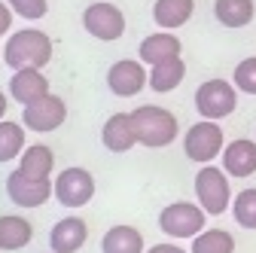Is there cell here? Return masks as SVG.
<instances>
[{
  "label": "cell",
  "instance_id": "cell-23",
  "mask_svg": "<svg viewBox=\"0 0 256 253\" xmlns=\"http://www.w3.org/2000/svg\"><path fill=\"white\" fill-rule=\"evenodd\" d=\"M189 253H235V238L226 229H204L192 238Z\"/></svg>",
  "mask_w": 256,
  "mask_h": 253
},
{
  "label": "cell",
  "instance_id": "cell-20",
  "mask_svg": "<svg viewBox=\"0 0 256 253\" xmlns=\"http://www.w3.org/2000/svg\"><path fill=\"white\" fill-rule=\"evenodd\" d=\"M30 238H34V229L24 216H0V250H22L30 244Z\"/></svg>",
  "mask_w": 256,
  "mask_h": 253
},
{
  "label": "cell",
  "instance_id": "cell-19",
  "mask_svg": "<svg viewBox=\"0 0 256 253\" xmlns=\"http://www.w3.org/2000/svg\"><path fill=\"white\" fill-rule=\"evenodd\" d=\"M101 253H146L144 235L134 226H113L101 238Z\"/></svg>",
  "mask_w": 256,
  "mask_h": 253
},
{
  "label": "cell",
  "instance_id": "cell-16",
  "mask_svg": "<svg viewBox=\"0 0 256 253\" xmlns=\"http://www.w3.org/2000/svg\"><path fill=\"white\" fill-rule=\"evenodd\" d=\"M222 171L229 177H250L256 174V140H232L222 150Z\"/></svg>",
  "mask_w": 256,
  "mask_h": 253
},
{
  "label": "cell",
  "instance_id": "cell-27",
  "mask_svg": "<svg viewBox=\"0 0 256 253\" xmlns=\"http://www.w3.org/2000/svg\"><path fill=\"white\" fill-rule=\"evenodd\" d=\"M6 4L12 6V12L18 18H28V22H37L46 16L49 10V0H6Z\"/></svg>",
  "mask_w": 256,
  "mask_h": 253
},
{
  "label": "cell",
  "instance_id": "cell-26",
  "mask_svg": "<svg viewBox=\"0 0 256 253\" xmlns=\"http://www.w3.org/2000/svg\"><path fill=\"white\" fill-rule=\"evenodd\" d=\"M232 80H235V88H238V92H244V94H256V55L238 61V68H235Z\"/></svg>",
  "mask_w": 256,
  "mask_h": 253
},
{
  "label": "cell",
  "instance_id": "cell-11",
  "mask_svg": "<svg viewBox=\"0 0 256 253\" xmlns=\"http://www.w3.org/2000/svg\"><path fill=\"white\" fill-rule=\"evenodd\" d=\"M144 86H150V74L144 68V61L122 58V61H116V64H110L107 88L116 94V98H132V94H138Z\"/></svg>",
  "mask_w": 256,
  "mask_h": 253
},
{
  "label": "cell",
  "instance_id": "cell-12",
  "mask_svg": "<svg viewBox=\"0 0 256 253\" xmlns=\"http://www.w3.org/2000/svg\"><path fill=\"white\" fill-rule=\"evenodd\" d=\"M10 94H12V101H18L22 107H28V104H34L37 98H43V94H49V80L40 74V68L12 70Z\"/></svg>",
  "mask_w": 256,
  "mask_h": 253
},
{
  "label": "cell",
  "instance_id": "cell-14",
  "mask_svg": "<svg viewBox=\"0 0 256 253\" xmlns=\"http://www.w3.org/2000/svg\"><path fill=\"white\" fill-rule=\"evenodd\" d=\"M101 144L110 152H128L138 144V132H134V119L132 113H113L104 128H101Z\"/></svg>",
  "mask_w": 256,
  "mask_h": 253
},
{
  "label": "cell",
  "instance_id": "cell-13",
  "mask_svg": "<svg viewBox=\"0 0 256 253\" xmlns=\"http://www.w3.org/2000/svg\"><path fill=\"white\" fill-rule=\"evenodd\" d=\"M88 238V226L80 216H64L49 232V247L52 253H76Z\"/></svg>",
  "mask_w": 256,
  "mask_h": 253
},
{
  "label": "cell",
  "instance_id": "cell-2",
  "mask_svg": "<svg viewBox=\"0 0 256 253\" xmlns=\"http://www.w3.org/2000/svg\"><path fill=\"white\" fill-rule=\"evenodd\" d=\"M134 119V132H138V144L150 146V150H162L168 144L177 140L180 134V125L177 116L165 107H156V104H144L132 113Z\"/></svg>",
  "mask_w": 256,
  "mask_h": 253
},
{
  "label": "cell",
  "instance_id": "cell-21",
  "mask_svg": "<svg viewBox=\"0 0 256 253\" xmlns=\"http://www.w3.org/2000/svg\"><path fill=\"white\" fill-rule=\"evenodd\" d=\"M253 0H216L214 4V16L220 24H226V28H244L253 22Z\"/></svg>",
  "mask_w": 256,
  "mask_h": 253
},
{
  "label": "cell",
  "instance_id": "cell-7",
  "mask_svg": "<svg viewBox=\"0 0 256 253\" xmlns=\"http://www.w3.org/2000/svg\"><path fill=\"white\" fill-rule=\"evenodd\" d=\"M82 28H86V34H92L94 40L113 43V40H119V37L125 34V16H122L119 6L98 0V4L86 6V12H82Z\"/></svg>",
  "mask_w": 256,
  "mask_h": 253
},
{
  "label": "cell",
  "instance_id": "cell-18",
  "mask_svg": "<svg viewBox=\"0 0 256 253\" xmlns=\"http://www.w3.org/2000/svg\"><path fill=\"white\" fill-rule=\"evenodd\" d=\"M55 168V156L46 144H34V146H24L22 159H18V171L24 177H34V180H49Z\"/></svg>",
  "mask_w": 256,
  "mask_h": 253
},
{
  "label": "cell",
  "instance_id": "cell-17",
  "mask_svg": "<svg viewBox=\"0 0 256 253\" xmlns=\"http://www.w3.org/2000/svg\"><path fill=\"white\" fill-rule=\"evenodd\" d=\"M192 12H196V0H156L152 4V18L165 30L183 28L192 18Z\"/></svg>",
  "mask_w": 256,
  "mask_h": 253
},
{
  "label": "cell",
  "instance_id": "cell-24",
  "mask_svg": "<svg viewBox=\"0 0 256 253\" xmlns=\"http://www.w3.org/2000/svg\"><path fill=\"white\" fill-rule=\"evenodd\" d=\"M24 152V128L18 122H0V165Z\"/></svg>",
  "mask_w": 256,
  "mask_h": 253
},
{
  "label": "cell",
  "instance_id": "cell-10",
  "mask_svg": "<svg viewBox=\"0 0 256 253\" xmlns=\"http://www.w3.org/2000/svg\"><path fill=\"white\" fill-rule=\"evenodd\" d=\"M6 196L18 208H40L55 196V180H34V177H24L16 168L6 177Z\"/></svg>",
  "mask_w": 256,
  "mask_h": 253
},
{
  "label": "cell",
  "instance_id": "cell-1",
  "mask_svg": "<svg viewBox=\"0 0 256 253\" xmlns=\"http://www.w3.org/2000/svg\"><path fill=\"white\" fill-rule=\"evenodd\" d=\"M4 61L12 70L22 68H46L52 61V40L37 28H22L16 34H10L6 46H4Z\"/></svg>",
  "mask_w": 256,
  "mask_h": 253
},
{
  "label": "cell",
  "instance_id": "cell-29",
  "mask_svg": "<svg viewBox=\"0 0 256 253\" xmlns=\"http://www.w3.org/2000/svg\"><path fill=\"white\" fill-rule=\"evenodd\" d=\"M146 253H186V250L177 247V244H156V247H150Z\"/></svg>",
  "mask_w": 256,
  "mask_h": 253
},
{
  "label": "cell",
  "instance_id": "cell-25",
  "mask_svg": "<svg viewBox=\"0 0 256 253\" xmlns=\"http://www.w3.org/2000/svg\"><path fill=\"white\" fill-rule=\"evenodd\" d=\"M232 214L241 229H256V189H241L232 202Z\"/></svg>",
  "mask_w": 256,
  "mask_h": 253
},
{
  "label": "cell",
  "instance_id": "cell-22",
  "mask_svg": "<svg viewBox=\"0 0 256 253\" xmlns=\"http://www.w3.org/2000/svg\"><path fill=\"white\" fill-rule=\"evenodd\" d=\"M186 76V64L183 58H171V61H162V64H156L150 70V88L165 94V92H174Z\"/></svg>",
  "mask_w": 256,
  "mask_h": 253
},
{
  "label": "cell",
  "instance_id": "cell-6",
  "mask_svg": "<svg viewBox=\"0 0 256 253\" xmlns=\"http://www.w3.org/2000/svg\"><path fill=\"white\" fill-rule=\"evenodd\" d=\"M204 208L202 204H189V202H174L158 214V229L171 238H196L204 232Z\"/></svg>",
  "mask_w": 256,
  "mask_h": 253
},
{
  "label": "cell",
  "instance_id": "cell-5",
  "mask_svg": "<svg viewBox=\"0 0 256 253\" xmlns=\"http://www.w3.org/2000/svg\"><path fill=\"white\" fill-rule=\"evenodd\" d=\"M238 107V92L226 80H208L196 88V110L202 119H226Z\"/></svg>",
  "mask_w": 256,
  "mask_h": 253
},
{
  "label": "cell",
  "instance_id": "cell-30",
  "mask_svg": "<svg viewBox=\"0 0 256 253\" xmlns=\"http://www.w3.org/2000/svg\"><path fill=\"white\" fill-rule=\"evenodd\" d=\"M6 107H10V101H6V94L0 92V122H4V116H6Z\"/></svg>",
  "mask_w": 256,
  "mask_h": 253
},
{
  "label": "cell",
  "instance_id": "cell-3",
  "mask_svg": "<svg viewBox=\"0 0 256 253\" xmlns=\"http://www.w3.org/2000/svg\"><path fill=\"white\" fill-rule=\"evenodd\" d=\"M196 198L204 208L208 216H220L226 214L232 204V189H229V174L214 165H202V171L196 174Z\"/></svg>",
  "mask_w": 256,
  "mask_h": 253
},
{
  "label": "cell",
  "instance_id": "cell-9",
  "mask_svg": "<svg viewBox=\"0 0 256 253\" xmlns=\"http://www.w3.org/2000/svg\"><path fill=\"white\" fill-rule=\"evenodd\" d=\"M64 119H68V104H64L58 94H52V92L43 94V98H37L34 104H28V107L22 110L24 128L40 132V134L61 128V122H64Z\"/></svg>",
  "mask_w": 256,
  "mask_h": 253
},
{
  "label": "cell",
  "instance_id": "cell-4",
  "mask_svg": "<svg viewBox=\"0 0 256 253\" xmlns=\"http://www.w3.org/2000/svg\"><path fill=\"white\" fill-rule=\"evenodd\" d=\"M183 150H186V159L198 162V165H210L216 156H222L226 150V138H222V128L214 119H202L196 122L183 138Z\"/></svg>",
  "mask_w": 256,
  "mask_h": 253
},
{
  "label": "cell",
  "instance_id": "cell-8",
  "mask_svg": "<svg viewBox=\"0 0 256 253\" xmlns=\"http://www.w3.org/2000/svg\"><path fill=\"white\" fill-rule=\"evenodd\" d=\"M94 196V177L86 168H64L55 177V198L64 208H86Z\"/></svg>",
  "mask_w": 256,
  "mask_h": 253
},
{
  "label": "cell",
  "instance_id": "cell-15",
  "mask_svg": "<svg viewBox=\"0 0 256 253\" xmlns=\"http://www.w3.org/2000/svg\"><path fill=\"white\" fill-rule=\"evenodd\" d=\"M180 52H183V46H180L177 34H171V30H158V34L144 37V43L138 49L140 61L150 64V68L162 64V61H171V58H180Z\"/></svg>",
  "mask_w": 256,
  "mask_h": 253
},
{
  "label": "cell",
  "instance_id": "cell-28",
  "mask_svg": "<svg viewBox=\"0 0 256 253\" xmlns=\"http://www.w3.org/2000/svg\"><path fill=\"white\" fill-rule=\"evenodd\" d=\"M10 28H12V6L0 0V37L10 34Z\"/></svg>",
  "mask_w": 256,
  "mask_h": 253
}]
</instances>
